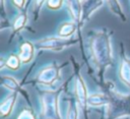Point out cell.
<instances>
[{
    "label": "cell",
    "instance_id": "20",
    "mask_svg": "<svg viewBox=\"0 0 130 119\" xmlns=\"http://www.w3.org/2000/svg\"><path fill=\"white\" fill-rule=\"evenodd\" d=\"M4 67H6V58L4 56H0V70L3 69Z\"/></svg>",
    "mask_w": 130,
    "mask_h": 119
},
{
    "label": "cell",
    "instance_id": "2",
    "mask_svg": "<svg viewBox=\"0 0 130 119\" xmlns=\"http://www.w3.org/2000/svg\"><path fill=\"white\" fill-rule=\"evenodd\" d=\"M61 70L62 67L57 62L48 63L40 68L32 81L34 83L40 85L42 90H57L55 85L60 82Z\"/></svg>",
    "mask_w": 130,
    "mask_h": 119
},
{
    "label": "cell",
    "instance_id": "11",
    "mask_svg": "<svg viewBox=\"0 0 130 119\" xmlns=\"http://www.w3.org/2000/svg\"><path fill=\"white\" fill-rule=\"evenodd\" d=\"M76 22L75 21H65L59 24L57 28V34L56 36L61 38V39H66L68 40L75 32H76Z\"/></svg>",
    "mask_w": 130,
    "mask_h": 119
},
{
    "label": "cell",
    "instance_id": "15",
    "mask_svg": "<svg viewBox=\"0 0 130 119\" xmlns=\"http://www.w3.org/2000/svg\"><path fill=\"white\" fill-rule=\"evenodd\" d=\"M64 1L65 0H47L46 5L51 10H59L63 6Z\"/></svg>",
    "mask_w": 130,
    "mask_h": 119
},
{
    "label": "cell",
    "instance_id": "19",
    "mask_svg": "<svg viewBox=\"0 0 130 119\" xmlns=\"http://www.w3.org/2000/svg\"><path fill=\"white\" fill-rule=\"evenodd\" d=\"M0 16L6 18V0H0Z\"/></svg>",
    "mask_w": 130,
    "mask_h": 119
},
{
    "label": "cell",
    "instance_id": "13",
    "mask_svg": "<svg viewBox=\"0 0 130 119\" xmlns=\"http://www.w3.org/2000/svg\"><path fill=\"white\" fill-rule=\"evenodd\" d=\"M65 119H78V107L77 103L69 100L66 110Z\"/></svg>",
    "mask_w": 130,
    "mask_h": 119
},
{
    "label": "cell",
    "instance_id": "17",
    "mask_svg": "<svg viewBox=\"0 0 130 119\" xmlns=\"http://www.w3.org/2000/svg\"><path fill=\"white\" fill-rule=\"evenodd\" d=\"M11 4L20 12L25 10V5H26V0H10Z\"/></svg>",
    "mask_w": 130,
    "mask_h": 119
},
{
    "label": "cell",
    "instance_id": "6",
    "mask_svg": "<svg viewBox=\"0 0 130 119\" xmlns=\"http://www.w3.org/2000/svg\"><path fill=\"white\" fill-rule=\"evenodd\" d=\"M18 95L19 94L16 93H10L0 101V119H5L11 115L17 102Z\"/></svg>",
    "mask_w": 130,
    "mask_h": 119
},
{
    "label": "cell",
    "instance_id": "18",
    "mask_svg": "<svg viewBox=\"0 0 130 119\" xmlns=\"http://www.w3.org/2000/svg\"><path fill=\"white\" fill-rule=\"evenodd\" d=\"M8 27H11L9 19H7V18H1L0 19V32L6 29Z\"/></svg>",
    "mask_w": 130,
    "mask_h": 119
},
{
    "label": "cell",
    "instance_id": "10",
    "mask_svg": "<svg viewBox=\"0 0 130 119\" xmlns=\"http://www.w3.org/2000/svg\"><path fill=\"white\" fill-rule=\"evenodd\" d=\"M68 11L75 22H80L82 18V1L81 0H65Z\"/></svg>",
    "mask_w": 130,
    "mask_h": 119
},
{
    "label": "cell",
    "instance_id": "14",
    "mask_svg": "<svg viewBox=\"0 0 130 119\" xmlns=\"http://www.w3.org/2000/svg\"><path fill=\"white\" fill-rule=\"evenodd\" d=\"M46 2H47V0H34V3H32V15H34L35 20L38 19L39 14L41 12V9H42L43 5Z\"/></svg>",
    "mask_w": 130,
    "mask_h": 119
},
{
    "label": "cell",
    "instance_id": "8",
    "mask_svg": "<svg viewBox=\"0 0 130 119\" xmlns=\"http://www.w3.org/2000/svg\"><path fill=\"white\" fill-rule=\"evenodd\" d=\"M35 44L29 41H24L19 45V52L17 55L22 64H28L32 61L35 57Z\"/></svg>",
    "mask_w": 130,
    "mask_h": 119
},
{
    "label": "cell",
    "instance_id": "1",
    "mask_svg": "<svg viewBox=\"0 0 130 119\" xmlns=\"http://www.w3.org/2000/svg\"><path fill=\"white\" fill-rule=\"evenodd\" d=\"M62 87L57 90H42L39 95L40 113L38 119H63L60 110Z\"/></svg>",
    "mask_w": 130,
    "mask_h": 119
},
{
    "label": "cell",
    "instance_id": "3",
    "mask_svg": "<svg viewBox=\"0 0 130 119\" xmlns=\"http://www.w3.org/2000/svg\"><path fill=\"white\" fill-rule=\"evenodd\" d=\"M36 49L44 50V51H52V52H61L64 49L68 48L72 45V41L69 39H61L55 36H47L42 39H39L34 42Z\"/></svg>",
    "mask_w": 130,
    "mask_h": 119
},
{
    "label": "cell",
    "instance_id": "9",
    "mask_svg": "<svg viewBox=\"0 0 130 119\" xmlns=\"http://www.w3.org/2000/svg\"><path fill=\"white\" fill-rule=\"evenodd\" d=\"M27 20H28V17H27L26 11H20L15 16L13 22L11 23V37H10L9 41H11L15 37V35H17L19 32H21L25 27Z\"/></svg>",
    "mask_w": 130,
    "mask_h": 119
},
{
    "label": "cell",
    "instance_id": "5",
    "mask_svg": "<svg viewBox=\"0 0 130 119\" xmlns=\"http://www.w3.org/2000/svg\"><path fill=\"white\" fill-rule=\"evenodd\" d=\"M0 85L8 90L10 93H16V94H21L26 101L28 102V96L26 94V91L23 90L22 85L19 83V81L12 75H7V74H2L0 75Z\"/></svg>",
    "mask_w": 130,
    "mask_h": 119
},
{
    "label": "cell",
    "instance_id": "12",
    "mask_svg": "<svg viewBox=\"0 0 130 119\" xmlns=\"http://www.w3.org/2000/svg\"><path fill=\"white\" fill-rule=\"evenodd\" d=\"M21 61L18 57L17 54H10L7 58H6V67L9 68L10 70H13V71H16L20 68L21 66Z\"/></svg>",
    "mask_w": 130,
    "mask_h": 119
},
{
    "label": "cell",
    "instance_id": "16",
    "mask_svg": "<svg viewBox=\"0 0 130 119\" xmlns=\"http://www.w3.org/2000/svg\"><path fill=\"white\" fill-rule=\"evenodd\" d=\"M17 119H38V118L30 109H23L17 116Z\"/></svg>",
    "mask_w": 130,
    "mask_h": 119
},
{
    "label": "cell",
    "instance_id": "4",
    "mask_svg": "<svg viewBox=\"0 0 130 119\" xmlns=\"http://www.w3.org/2000/svg\"><path fill=\"white\" fill-rule=\"evenodd\" d=\"M91 52L95 61L100 64L108 62L110 57V46L108 38L104 34H96L91 41Z\"/></svg>",
    "mask_w": 130,
    "mask_h": 119
},
{
    "label": "cell",
    "instance_id": "7",
    "mask_svg": "<svg viewBox=\"0 0 130 119\" xmlns=\"http://www.w3.org/2000/svg\"><path fill=\"white\" fill-rule=\"evenodd\" d=\"M73 86H74V95H75V98H76L77 103L81 107L84 108L86 106L87 100H88L87 91H86V86H85V83H84L82 77L78 73L74 77Z\"/></svg>",
    "mask_w": 130,
    "mask_h": 119
}]
</instances>
